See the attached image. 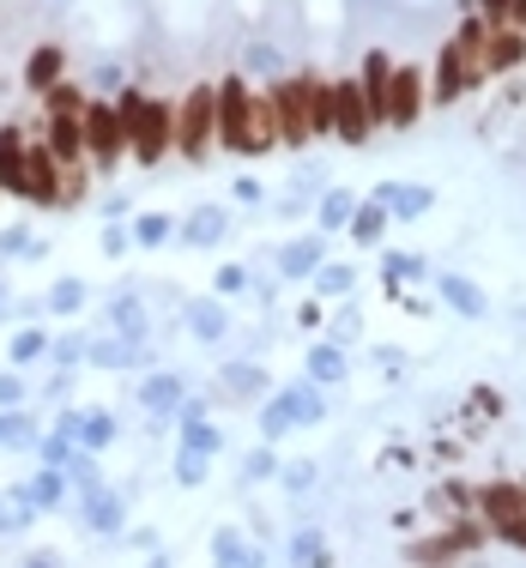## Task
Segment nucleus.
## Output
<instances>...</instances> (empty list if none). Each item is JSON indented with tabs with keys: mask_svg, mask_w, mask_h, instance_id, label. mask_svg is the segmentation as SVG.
<instances>
[{
	"mask_svg": "<svg viewBox=\"0 0 526 568\" xmlns=\"http://www.w3.org/2000/svg\"><path fill=\"white\" fill-rule=\"evenodd\" d=\"M273 145H278V133H273L266 91H254L249 79H224L218 85V152L266 157Z\"/></svg>",
	"mask_w": 526,
	"mask_h": 568,
	"instance_id": "obj_1",
	"label": "nucleus"
},
{
	"mask_svg": "<svg viewBox=\"0 0 526 568\" xmlns=\"http://www.w3.org/2000/svg\"><path fill=\"white\" fill-rule=\"evenodd\" d=\"M121 128H128V157L133 164H164V157L176 152V109L158 104V97H145V91H121L116 104Z\"/></svg>",
	"mask_w": 526,
	"mask_h": 568,
	"instance_id": "obj_2",
	"label": "nucleus"
},
{
	"mask_svg": "<svg viewBox=\"0 0 526 568\" xmlns=\"http://www.w3.org/2000/svg\"><path fill=\"white\" fill-rule=\"evenodd\" d=\"M266 109H273V133L278 145H309L321 133V79H273L266 85Z\"/></svg>",
	"mask_w": 526,
	"mask_h": 568,
	"instance_id": "obj_3",
	"label": "nucleus"
},
{
	"mask_svg": "<svg viewBox=\"0 0 526 568\" xmlns=\"http://www.w3.org/2000/svg\"><path fill=\"white\" fill-rule=\"evenodd\" d=\"M321 417H327V400H321L315 381H290V388L266 393V405H261V441H266V448H278L290 429H309V424H321Z\"/></svg>",
	"mask_w": 526,
	"mask_h": 568,
	"instance_id": "obj_4",
	"label": "nucleus"
},
{
	"mask_svg": "<svg viewBox=\"0 0 526 568\" xmlns=\"http://www.w3.org/2000/svg\"><path fill=\"white\" fill-rule=\"evenodd\" d=\"M176 152L188 164H206L218 152V85H194L176 104Z\"/></svg>",
	"mask_w": 526,
	"mask_h": 568,
	"instance_id": "obj_5",
	"label": "nucleus"
},
{
	"mask_svg": "<svg viewBox=\"0 0 526 568\" xmlns=\"http://www.w3.org/2000/svg\"><path fill=\"white\" fill-rule=\"evenodd\" d=\"M473 508L502 544L526 551V490H521V478H497V484H485V490H473Z\"/></svg>",
	"mask_w": 526,
	"mask_h": 568,
	"instance_id": "obj_6",
	"label": "nucleus"
},
{
	"mask_svg": "<svg viewBox=\"0 0 526 568\" xmlns=\"http://www.w3.org/2000/svg\"><path fill=\"white\" fill-rule=\"evenodd\" d=\"M321 133H339L345 145H363L369 133H375L357 79H333V85H321Z\"/></svg>",
	"mask_w": 526,
	"mask_h": 568,
	"instance_id": "obj_7",
	"label": "nucleus"
},
{
	"mask_svg": "<svg viewBox=\"0 0 526 568\" xmlns=\"http://www.w3.org/2000/svg\"><path fill=\"white\" fill-rule=\"evenodd\" d=\"M80 128H85V164L109 169L116 157H128V128H121L116 104L92 97V104H85V116H80Z\"/></svg>",
	"mask_w": 526,
	"mask_h": 568,
	"instance_id": "obj_8",
	"label": "nucleus"
},
{
	"mask_svg": "<svg viewBox=\"0 0 526 568\" xmlns=\"http://www.w3.org/2000/svg\"><path fill=\"white\" fill-rule=\"evenodd\" d=\"M55 436L80 441L85 453H104L116 441V412L109 405H67V412H55Z\"/></svg>",
	"mask_w": 526,
	"mask_h": 568,
	"instance_id": "obj_9",
	"label": "nucleus"
},
{
	"mask_svg": "<svg viewBox=\"0 0 526 568\" xmlns=\"http://www.w3.org/2000/svg\"><path fill=\"white\" fill-rule=\"evenodd\" d=\"M430 104V91H423V73L418 67H394V91H387V128H411Z\"/></svg>",
	"mask_w": 526,
	"mask_h": 568,
	"instance_id": "obj_10",
	"label": "nucleus"
},
{
	"mask_svg": "<svg viewBox=\"0 0 526 568\" xmlns=\"http://www.w3.org/2000/svg\"><path fill=\"white\" fill-rule=\"evenodd\" d=\"M454 55H461V67H466V85H485V79H490V25H485V19H466V25L461 31H454Z\"/></svg>",
	"mask_w": 526,
	"mask_h": 568,
	"instance_id": "obj_11",
	"label": "nucleus"
},
{
	"mask_svg": "<svg viewBox=\"0 0 526 568\" xmlns=\"http://www.w3.org/2000/svg\"><path fill=\"white\" fill-rule=\"evenodd\" d=\"M80 514H85V532H97V539H116L121 526H128V496L116 490V484H104V490L80 496Z\"/></svg>",
	"mask_w": 526,
	"mask_h": 568,
	"instance_id": "obj_12",
	"label": "nucleus"
},
{
	"mask_svg": "<svg viewBox=\"0 0 526 568\" xmlns=\"http://www.w3.org/2000/svg\"><path fill=\"white\" fill-rule=\"evenodd\" d=\"M369 200H375V206H387V218L411 224V218H423V212L435 206V188H418V181H382Z\"/></svg>",
	"mask_w": 526,
	"mask_h": 568,
	"instance_id": "obj_13",
	"label": "nucleus"
},
{
	"mask_svg": "<svg viewBox=\"0 0 526 568\" xmlns=\"http://www.w3.org/2000/svg\"><path fill=\"white\" fill-rule=\"evenodd\" d=\"M357 91H363V104H369V121H375V128H387V91H394V61H387L382 49H369Z\"/></svg>",
	"mask_w": 526,
	"mask_h": 568,
	"instance_id": "obj_14",
	"label": "nucleus"
},
{
	"mask_svg": "<svg viewBox=\"0 0 526 568\" xmlns=\"http://www.w3.org/2000/svg\"><path fill=\"white\" fill-rule=\"evenodd\" d=\"M218 400H230V405L266 400V369L261 363H224L218 369Z\"/></svg>",
	"mask_w": 526,
	"mask_h": 568,
	"instance_id": "obj_15",
	"label": "nucleus"
},
{
	"mask_svg": "<svg viewBox=\"0 0 526 568\" xmlns=\"http://www.w3.org/2000/svg\"><path fill=\"white\" fill-rule=\"evenodd\" d=\"M182 400H188V381H182V375H170V369H158V375H145V381H140L145 417H176V412H182Z\"/></svg>",
	"mask_w": 526,
	"mask_h": 568,
	"instance_id": "obj_16",
	"label": "nucleus"
},
{
	"mask_svg": "<svg viewBox=\"0 0 526 568\" xmlns=\"http://www.w3.org/2000/svg\"><path fill=\"white\" fill-rule=\"evenodd\" d=\"M212 568H266V551L254 539H242L237 526L212 532Z\"/></svg>",
	"mask_w": 526,
	"mask_h": 568,
	"instance_id": "obj_17",
	"label": "nucleus"
},
{
	"mask_svg": "<svg viewBox=\"0 0 526 568\" xmlns=\"http://www.w3.org/2000/svg\"><path fill=\"white\" fill-rule=\"evenodd\" d=\"M182 327L200 339V345H218V339L230 333V309H224V297H194L182 309Z\"/></svg>",
	"mask_w": 526,
	"mask_h": 568,
	"instance_id": "obj_18",
	"label": "nucleus"
},
{
	"mask_svg": "<svg viewBox=\"0 0 526 568\" xmlns=\"http://www.w3.org/2000/svg\"><path fill=\"white\" fill-rule=\"evenodd\" d=\"M176 230H182L188 248H218L224 236H230V212H224V206H194Z\"/></svg>",
	"mask_w": 526,
	"mask_h": 568,
	"instance_id": "obj_19",
	"label": "nucleus"
},
{
	"mask_svg": "<svg viewBox=\"0 0 526 568\" xmlns=\"http://www.w3.org/2000/svg\"><path fill=\"white\" fill-rule=\"evenodd\" d=\"M85 363H92V369H145V345H133V339L109 333V339H92Z\"/></svg>",
	"mask_w": 526,
	"mask_h": 568,
	"instance_id": "obj_20",
	"label": "nucleus"
},
{
	"mask_svg": "<svg viewBox=\"0 0 526 568\" xmlns=\"http://www.w3.org/2000/svg\"><path fill=\"white\" fill-rule=\"evenodd\" d=\"M25 496L37 514H55V508H67V496H73V484H67V472H55V465H37L25 478Z\"/></svg>",
	"mask_w": 526,
	"mask_h": 568,
	"instance_id": "obj_21",
	"label": "nucleus"
},
{
	"mask_svg": "<svg viewBox=\"0 0 526 568\" xmlns=\"http://www.w3.org/2000/svg\"><path fill=\"white\" fill-rule=\"evenodd\" d=\"M321 260H327V236H321V230L315 236H297V242L278 248V272H285V279H309Z\"/></svg>",
	"mask_w": 526,
	"mask_h": 568,
	"instance_id": "obj_22",
	"label": "nucleus"
},
{
	"mask_svg": "<svg viewBox=\"0 0 526 568\" xmlns=\"http://www.w3.org/2000/svg\"><path fill=\"white\" fill-rule=\"evenodd\" d=\"M109 327H116L121 339H133V345H145V333H152V315H145L140 291H121V297L109 303Z\"/></svg>",
	"mask_w": 526,
	"mask_h": 568,
	"instance_id": "obj_23",
	"label": "nucleus"
},
{
	"mask_svg": "<svg viewBox=\"0 0 526 568\" xmlns=\"http://www.w3.org/2000/svg\"><path fill=\"white\" fill-rule=\"evenodd\" d=\"M435 291H442V303L454 315H466V321H485V291H478L473 279H461V272H442V279H435Z\"/></svg>",
	"mask_w": 526,
	"mask_h": 568,
	"instance_id": "obj_24",
	"label": "nucleus"
},
{
	"mask_svg": "<svg viewBox=\"0 0 526 568\" xmlns=\"http://www.w3.org/2000/svg\"><path fill=\"white\" fill-rule=\"evenodd\" d=\"M61 67H67L61 43H37V49H31V61H25V85L49 97V91L61 85Z\"/></svg>",
	"mask_w": 526,
	"mask_h": 568,
	"instance_id": "obj_25",
	"label": "nucleus"
},
{
	"mask_svg": "<svg viewBox=\"0 0 526 568\" xmlns=\"http://www.w3.org/2000/svg\"><path fill=\"white\" fill-rule=\"evenodd\" d=\"M25 152H31V140L19 128L0 133V188L7 194H25Z\"/></svg>",
	"mask_w": 526,
	"mask_h": 568,
	"instance_id": "obj_26",
	"label": "nucleus"
},
{
	"mask_svg": "<svg viewBox=\"0 0 526 568\" xmlns=\"http://www.w3.org/2000/svg\"><path fill=\"white\" fill-rule=\"evenodd\" d=\"M466 91H473V85H466L461 55H454V43H442V61H435V91H430V97H435V104H461Z\"/></svg>",
	"mask_w": 526,
	"mask_h": 568,
	"instance_id": "obj_27",
	"label": "nucleus"
},
{
	"mask_svg": "<svg viewBox=\"0 0 526 568\" xmlns=\"http://www.w3.org/2000/svg\"><path fill=\"white\" fill-rule=\"evenodd\" d=\"M37 526V508H31L25 484H7L0 490V539H13V532H31Z\"/></svg>",
	"mask_w": 526,
	"mask_h": 568,
	"instance_id": "obj_28",
	"label": "nucleus"
},
{
	"mask_svg": "<svg viewBox=\"0 0 526 568\" xmlns=\"http://www.w3.org/2000/svg\"><path fill=\"white\" fill-rule=\"evenodd\" d=\"M345 375H351V363H345V345H315L309 351V381H315V388H339Z\"/></svg>",
	"mask_w": 526,
	"mask_h": 568,
	"instance_id": "obj_29",
	"label": "nucleus"
},
{
	"mask_svg": "<svg viewBox=\"0 0 526 568\" xmlns=\"http://www.w3.org/2000/svg\"><path fill=\"white\" fill-rule=\"evenodd\" d=\"M357 206H363V200H357L351 188H327V194H321V206H315V218H321V236L345 230V224L357 218Z\"/></svg>",
	"mask_w": 526,
	"mask_h": 568,
	"instance_id": "obj_30",
	"label": "nucleus"
},
{
	"mask_svg": "<svg viewBox=\"0 0 526 568\" xmlns=\"http://www.w3.org/2000/svg\"><path fill=\"white\" fill-rule=\"evenodd\" d=\"M526 61V31L514 25H490V73H509Z\"/></svg>",
	"mask_w": 526,
	"mask_h": 568,
	"instance_id": "obj_31",
	"label": "nucleus"
},
{
	"mask_svg": "<svg viewBox=\"0 0 526 568\" xmlns=\"http://www.w3.org/2000/svg\"><path fill=\"white\" fill-rule=\"evenodd\" d=\"M43 441V429H37V417L25 412V405H13V412H0V448H19V453H31Z\"/></svg>",
	"mask_w": 526,
	"mask_h": 568,
	"instance_id": "obj_32",
	"label": "nucleus"
},
{
	"mask_svg": "<svg viewBox=\"0 0 526 568\" xmlns=\"http://www.w3.org/2000/svg\"><path fill=\"white\" fill-rule=\"evenodd\" d=\"M309 279H315V297H321V303H333V297H351L357 267H351V260H321V267L309 272Z\"/></svg>",
	"mask_w": 526,
	"mask_h": 568,
	"instance_id": "obj_33",
	"label": "nucleus"
},
{
	"mask_svg": "<svg viewBox=\"0 0 526 568\" xmlns=\"http://www.w3.org/2000/svg\"><path fill=\"white\" fill-rule=\"evenodd\" d=\"M345 236H351L357 248H382V236H387V206L363 200V206H357V218L345 224Z\"/></svg>",
	"mask_w": 526,
	"mask_h": 568,
	"instance_id": "obj_34",
	"label": "nucleus"
},
{
	"mask_svg": "<svg viewBox=\"0 0 526 568\" xmlns=\"http://www.w3.org/2000/svg\"><path fill=\"white\" fill-rule=\"evenodd\" d=\"M92 303V291H85V279H61V284H49V297H43V309L55 315V321H73V315Z\"/></svg>",
	"mask_w": 526,
	"mask_h": 568,
	"instance_id": "obj_35",
	"label": "nucleus"
},
{
	"mask_svg": "<svg viewBox=\"0 0 526 568\" xmlns=\"http://www.w3.org/2000/svg\"><path fill=\"white\" fill-rule=\"evenodd\" d=\"M49 339L55 333H43V327H19V333L7 339V357H13V369H31V363L49 357Z\"/></svg>",
	"mask_w": 526,
	"mask_h": 568,
	"instance_id": "obj_36",
	"label": "nucleus"
},
{
	"mask_svg": "<svg viewBox=\"0 0 526 568\" xmlns=\"http://www.w3.org/2000/svg\"><path fill=\"white\" fill-rule=\"evenodd\" d=\"M128 236H133V248H164L176 236V218L170 212H140V218L128 224Z\"/></svg>",
	"mask_w": 526,
	"mask_h": 568,
	"instance_id": "obj_37",
	"label": "nucleus"
},
{
	"mask_svg": "<svg viewBox=\"0 0 526 568\" xmlns=\"http://www.w3.org/2000/svg\"><path fill=\"white\" fill-rule=\"evenodd\" d=\"M290 563H303V568H333L327 544H321V526H303V532H290Z\"/></svg>",
	"mask_w": 526,
	"mask_h": 568,
	"instance_id": "obj_38",
	"label": "nucleus"
},
{
	"mask_svg": "<svg viewBox=\"0 0 526 568\" xmlns=\"http://www.w3.org/2000/svg\"><path fill=\"white\" fill-rule=\"evenodd\" d=\"M85 351H92V339H85V333H55L49 339V363H55V369H80Z\"/></svg>",
	"mask_w": 526,
	"mask_h": 568,
	"instance_id": "obj_39",
	"label": "nucleus"
},
{
	"mask_svg": "<svg viewBox=\"0 0 526 568\" xmlns=\"http://www.w3.org/2000/svg\"><path fill=\"white\" fill-rule=\"evenodd\" d=\"M176 429H182V448L206 453V460H212V453H224V429L206 424V417H200V424H176Z\"/></svg>",
	"mask_w": 526,
	"mask_h": 568,
	"instance_id": "obj_40",
	"label": "nucleus"
},
{
	"mask_svg": "<svg viewBox=\"0 0 526 568\" xmlns=\"http://www.w3.org/2000/svg\"><path fill=\"white\" fill-rule=\"evenodd\" d=\"M278 465H285V460H278V453L261 441V448L242 453V484H266V478H278Z\"/></svg>",
	"mask_w": 526,
	"mask_h": 568,
	"instance_id": "obj_41",
	"label": "nucleus"
},
{
	"mask_svg": "<svg viewBox=\"0 0 526 568\" xmlns=\"http://www.w3.org/2000/svg\"><path fill=\"white\" fill-rule=\"evenodd\" d=\"M67 484H73V490L80 496H92V490H104V472H97V453H73V465H67Z\"/></svg>",
	"mask_w": 526,
	"mask_h": 568,
	"instance_id": "obj_42",
	"label": "nucleus"
},
{
	"mask_svg": "<svg viewBox=\"0 0 526 568\" xmlns=\"http://www.w3.org/2000/svg\"><path fill=\"white\" fill-rule=\"evenodd\" d=\"M206 478H212V460H206V453H194V448L176 453V484H182V490H200Z\"/></svg>",
	"mask_w": 526,
	"mask_h": 568,
	"instance_id": "obj_43",
	"label": "nucleus"
},
{
	"mask_svg": "<svg viewBox=\"0 0 526 568\" xmlns=\"http://www.w3.org/2000/svg\"><path fill=\"white\" fill-rule=\"evenodd\" d=\"M31 453H37L43 465H55V472H67V465H73V453H80V441H67V436H55V429H49V436H43Z\"/></svg>",
	"mask_w": 526,
	"mask_h": 568,
	"instance_id": "obj_44",
	"label": "nucleus"
},
{
	"mask_svg": "<svg viewBox=\"0 0 526 568\" xmlns=\"http://www.w3.org/2000/svg\"><path fill=\"white\" fill-rule=\"evenodd\" d=\"M423 255H382V284H406V279H423Z\"/></svg>",
	"mask_w": 526,
	"mask_h": 568,
	"instance_id": "obj_45",
	"label": "nucleus"
},
{
	"mask_svg": "<svg viewBox=\"0 0 526 568\" xmlns=\"http://www.w3.org/2000/svg\"><path fill=\"white\" fill-rule=\"evenodd\" d=\"M278 484H285L290 496H309L315 490V460H285L278 465Z\"/></svg>",
	"mask_w": 526,
	"mask_h": 568,
	"instance_id": "obj_46",
	"label": "nucleus"
},
{
	"mask_svg": "<svg viewBox=\"0 0 526 568\" xmlns=\"http://www.w3.org/2000/svg\"><path fill=\"white\" fill-rule=\"evenodd\" d=\"M249 267H237V260H230V267H218V279H212V297H224V303H230V297H242V291H249Z\"/></svg>",
	"mask_w": 526,
	"mask_h": 568,
	"instance_id": "obj_47",
	"label": "nucleus"
},
{
	"mask_svg": "<svg viewBox=\"0 0 526 568\" xmlns=\"http://www.w3.org/2000/svg\"><path fill=\"white\" fill-rule=\"evenodd\" d=\"M13 405H25V375L7 369L0 375V412H13Z\"/></svg>",
	"mask_w": 526,
	"mask_h": 568,
	"instance_id": "obj_48",
	"label": "nucleus"
},
{
	"mask_svg": "<svg viewBox=\"0 0 526 568\" xmlns=\"http://www.w3.org/2000/svg\"><path fill=\"white\" fill-rule=\"evenodd\" d=\"M31 248H37V242H31V230H25V224H13V230L0 236V255H7V260H19V255H31Z\"/></svg>",
	"mask_w": 526,
	"mask_h": 568,
	"instance_id": "obj_49",
	"label": "nucleus"
},
{
	"mask_svg": "<svg viewBox=\"0 0 526 568\" xmlns=\"http://www.w3.org/2000/svg\"><path fill=\"white\" fill-rule=\"evenodd\" d=\"M327 339H333V345H345V339H357V309L333 315V321H327Z\"/></svg>",
	"mask_w": 526,
	"mask_h": 568,
	"instance_id": "obj_50",
	"label": "nucleus"
},
{
	"mask_svg": "<svg viewBox=\"0 0 526 568\" xmlns=\"http://www.w3.org/2000/svg\"><path fill=\"white\" fill-rule=\"evenodd\" d=\"M128 248H133V236L121 230V224H109V230H104V255H109V260H121Z\"/></svg>",
	"mask_w": 526,
	"mask_h": 568,
	"instance_id": "obj_51",
	"label": "nucleus"
},
{
	"mask_svg": "<svg viewBox=\"0 0 526 568\" xmlns=\"http://www.w3.org/2000/svg\"><path fill=\"white\" fill-rule=\"evenodd\" d=\"M92 91H121V67H116V61H104V67L92 73Z\"/></svg>",
	"mask_w": 526,
	"mask_h": 568,
	"instance_id": "obj_52",
	"label": "nucleus"
},
{
	"mask_svg": "<svg viewBox=\"0 0 526 568\" xmlns=\"http://www.w3.org/2000/svg\"><path fill=\"white\" fill-rule=\"evenodd\" d=\"M237 200H242V206H261V200H266V181L242 176V181H237Z\"/></svg>",
	"mask_w": 526,
	"mask_h": 568,
	"instance_id": "obj_53",
	"label": "nucleus"
},
{
	"mask_svg": "<svg viewBox=\"0 0 526 568\" xmlns=\"http://www.w3.org/2000/svg\"><path fill=\"white\" fill-rule=\"evenodd\" d=\"M249 61H254V67H261V73H278V55H273V49H266V43H254V49H249Z\"/></svg>",
	"mask_w": 526,
	"mask_h": 568,
	"instance_id": "obj_54",
	"label": "nucleus"
},
{
	"mask_svg": "<svg viewBox=\"0 0 526 568\" xmlns=\"http://www.w3.org/2000/svg\"><path fill=\"white\" fill-rule=\"evenodd\" d=\"M478 7H485V25H502V19H509V0H478Z\"/></svg>",
	"mask_w": 526,
	"mask_h": 568,
	"instance_id": "obj_55",
	"label": "nucleus"
},
{
	"mask_svg": "<svg viewBox=\"0 0 526 568\" xmlns=\"http://www.w3.org/2000/svg\"><path fill=\"white\" fill-rule=\"evenodd\" d=\"M25 568H61V556H55V551H37V556H25Z\"/></svg>",
	"mask_w": 526,
	"mask_h": 568,
	"instance_id": "obj_56",
	"label": "nucleus"
},
{
	"mask_svg": "<svg viewBox=\"0 0 526 568\" xmlns=\"http://www.w3.org/2000/svg\"><path fill=\"white\" fill-rule=\"evenodd\" d=\"M145 568H170V563H164V556H152V563H145Z\"/></svg>",
	"mask_w": 526,
	"mask_h": 568,
	"instance_id": "obj_57",
	"label": "nucleus"
},
{
	"mask_svg": "<svg viewBox=\"0 0 526 568\" xmlns=\"http://www.w3.org/2000/svg\"><path fill=\"white\" fill-rule=\"evenodd\" d=\"M0 315H7V284H0Z\"/></svg>",
	"mask_w": 526,
	"mask_h": 568,
	"instance_id": "obj_58",
	"label": "nucleus"
},
{
	"mask_svg": "<svg viewBox=\"0 0 526 568\" xmlns=\"http://www.w3.org/2000/svg\"><path fill=\"white\" fill-rule=\"evenodd\" d=\"M521 490H526V478H521Z\"/></svg>",
	"mask_w": 526,
	"mask_h": 568,
	"instance_id": "obj_59",
	"label": "nucleus"
}]
</instances>
